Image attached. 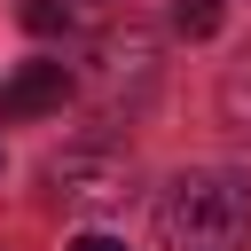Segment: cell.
Segmentation results:
<instances>
[{"instance_id":"cell-1","label":"cell","mask_w":251,"mask_h":251,"mask_svg":"<svg viewBox=\"0 0 251 251\" xmlns=\"http://www.w3.org/2000/svg\"><path fill=\"white\" fill-rule=\"evenodd\" d=\"M157 227H165L173 251H243V243H251V188H243L235 173L196 165V173H180V180L165 188Z\"/></svg>"},{"instance_id":"cell-2","label":"cell","mask_w":251,"mask_h":251,"mask_svg":"<svg viewBox=\"0 0 251 251\" xmlns=\"http://www.w3.org/2000/svg\"><path fill=\"white\" fill-rule=\"evenodd\" d=\"M47 180H55L63 204H78V212H110V204L133 196V157H126L118 141H78V149H63V157L47 165Z\"/></svg>"},{"instance_id":"cell-3","label":"cell","mask_w":251,"mask_h":251,"mask_svg":"<svg viewBox=\"0 0 251 251\" xmlns=\"http://www.w3.org/2000/svg\"><path fill=\"white\" fill-rule=\"evenodd\" d=\"M63 102H71V71L47 63V55H39V63H16V78L0 86V118H8V126L47 118V110H63Z\"/></svg>"},{"instance_id":"cell-4","label":"cell","mask_w":251,"mask_h":251,"mask_svg":"<svg viewBox=\"0 0 251 251\" xmlns=\"http://www.w3.org/2000/svg\"><path fill=\"white\" fill-rule=\"evenodd\" d=\"M220 118H227V133H251V47L220 71Z\"/></svg>"},{"instance_id":"cell-5","label":"cell","mask_w":251,"mask_h":251,"mask_svg":"<svg viewBox=\"0 0 251 251\" xmlns=\"http://www.w3.org/2000/svg\"><path fill=\"white\" fill-rule=\"evenodd\" d=\"M173 31H180V39H212V31H220V0H180V8H173Z\"/></svg>"},{"instance_id":"cell-6","label":"cell","mask_w":251,"mask_h":251,"mask_svg":"<svg viewBox=\"0 0 251 251\" xmlns=\"http://www.w3.org/2000/svg\"><path fill=\"white\" fill-rule=\"evenodd\" d=\"M24 24H31V31H63V24H71V16H63V8H55V0H24Z\"/></svg>"},{"instance_id":"cell-7","label":"cell","mask_w":251,"mask_h":251,"mask_svg":"<svg viewBox=\"0 0 251 251\" xmlns=\"http://www.w3.org/2000/svg\"><path fill=\"white\" fill-rule=\"evenodd\" d=\"M71 251H126V243H118V235H78Z\"/></svg>"}]
</instances>
